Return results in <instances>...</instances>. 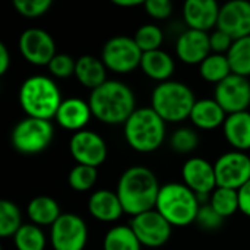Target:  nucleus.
Returning <instances> with one entry per match:
<instances>
[{"mask_svg":"<svg viewBox=\"0 0 250 250\" xmlns=\"http://www.w3.org/2000/svg\"><path fill=\"white\" fill-rule=\"evenodd\" d=\"M160 189L158 179L149 168L135 166L120 176L116 193L122 202L125 214H129L133 218L155 209Z\"/></svg>","mask_w":250,"mask_h":250,"instance_id":"nucleus-1","label":"nucleus"},{"mask_svg":"<svg viewBox=\"0 0 250 250\" xmlns=\"http://www.w3.org/2000/svg\"><path fill=\"white\" fill-rule=\"evenodd\" d=\"M88 103L92 116L105 125H125L136 110L133 91L120 81H107L91 91Z\"/></svg>","mask_w":250,"mask_h":250,"instance_id":"nucleus-2","label":"nucleus"},{"mask_svg":"<svg viewBox=\"0 0 250 250\" xmlns=\"http://www.w3.org/2000/svg\"><path fill=\"white\" fill-rule=\"evenodd\" d=\"M63 103L59 85L45 75H34L25 79L19 88V104L28 117L50 120Z\"/></svg>","mask_w":250,"mask_h":250,"instance_id":"nucleus-3","label":"nucleus"},{"mask_svg":"<svg viewBox=\"0 0 250 250\" xmlns=\"http://www.w3.org/2000/svg\"><path fill=\"white\" fill-rule=\"evenodd\" d=\"M201 205L198 195L185 183L173 182L161 186L155 209L171 227H188L192 223H196Z\"/></svg>","mask_w":250,"mask_h":250,"instance_id":"nucleus-4","label":"nucleus"},{"mask_svg":"<svg viewBox=\"0 0 250 250\" xmlns=\"http://www.w3.org/2000/svg\"><path fill=\"white\" fill-rule=\"evenodd\" d=\"M195 103L193 91L186 83L171 79L158 83L151 95V108L166 123H180L189 119Z\"/></svg>","mask_w":250,"mask_h":250,"instance_id":"nucleus-5","label":"nucleus"},{"mask_svg":"<svg viewBox=\"0 0 250 250\" xmlns=\"http://www.w3.org/2000/svg\"><path fill=\"white\" fill-rule=\"evenodd\" d=\"M127 145L138 152H154L166 139V122L151 108H136L123 125Z\"/></svg>","mask_w":250,"mask_h":250,"instance_id":"nucleus-6","label":"nucleus"},{"mask_svg":"<svg viewBox=\"0 0 250 250\" xmlns=\"http://www.w3.org/2000/svg\"><path fill=\"white\" fill-rule=\"evenodd\" d=\"M54 129L50 120L25 117L12 130V145L23 155H35L48 148Z\"/></svg>","mask_w":250,"mask_h":250,"instance_id":"nucleus-7","label":"nucleus"},{"mask_svg":"<svg viewBox=\"0 0 250 250\" xmlns=\"http://www.w3.org/2000/svg\"><path fill=\"white\" fill-rule=\"evenodd\" d=\"M142 50L138 47L133 38L126 35H116L110 38L101 51V60L107 70L119 75L130 73L141 66Z\"/></svg>","mask_w":250,"mask_h":250,"instance_id":"nucleus-8","label":"nucleus"},{"mask_svg":"<svg viewBox=\"0 0 250 250\" xmlns=\"http://www.w3.org/2000/svg\"><path fill=\"white\" fill-rule=\"evenodd\" d=\"M88 242V227L76 214H62L50 227L53 250H83Z\"/></svg>","mask_w":250,"mask_h":250,"instance_id":"nucleus-9","label":"nucleus"},{"mask_svg":"<svg viewBox=\"0 0 250 250\" xmlns=\"http://www.w3.org/2000/svg\"><path fill=\"white\" fill-rule=\"evenodd\" d=\"M214 168L218 188L239 190L250 180V157L246 152H226L214 163Z\"/></svg>","mask_w":250,"mask_h":250,"instance_id":"nucleus-10","label":"nucleus"},{"mask_svg":"<svg viewBox=\"0 0 250 250\" xmlns=\"http://www.w3.org/2000/svg\"><path fill=\"white\" fill-rule=\"evenodd\" d=\"M129 226L141 245L151 249L164 246L168 242L173 230L170 223L157 209L133 217Z\"/></svg>","mask_w":250,"mask_h":250,"instance_id":"nucleus-11","label":"nucleus"},{"mask_svg":"<svg viewBox=\"0 0 250 250\" xmlns=\"http://www.w3.org/2000/svg\"><path fill=\"white\" fill-rule=\"evenodd\" d=\"M22 57L34 66H48L56 53L53 37L41 28L25 29L18 41Z\"/></svg>","mask_w":250,"mask_h":250,"instance_id":"nucleus-12","label":"nucleus"},{"mask_svg":"<svg viewBox=\"0 0 250 250\" xmlns=\"http://www.w3.org/2000/svg\"><path fill=\"white\" fill-rule=\"evenodd\" d=\"M183 183L198 195L199 202L204 205L208 196L218 188L214 164L201 157L189 158L182 167Z\"/></svg>","mask_w":250,"mask_h":250,"instance_id":"nucleus-13","label":"nucleus"},{"mask_svg":"<svg viewBox=\"0 0 250 250\" xmlns=\"http://www.w3.org/2000/svg\"><path fill=\"white\" fill-rule=\"evenodd\" d=\"M69 151L78 164L95 168L105 161L108 154L107 144L103 136L86 129L73 133L69 142Z\"/></svg>","mask_w":250,"mask_h":250,"instance_id":"nucleus-14","label":"nucleus"},{"mask_svg":"<svg viewBox=\"0 0 250 250\" xmlns=\"http://www.w3.org/2000/svg\"><path fill=\"white\" fill-rule=\"evenodd\" d=\"M214 100L227 114L248 111L250 107V82L248 78L231 73L215 86Z\"/></svg>","mask_w":250,"mask_h":250,"instance_id":"nucleus-15","label":"nucleus"},{"mask_svg":"<svg viewBox=\"0 0 250 250\" xmlns=\"http://www.w3.org/2000/svg\"><path fill=\"white\" fill-rule=\"evenodd\" d=\"M218 29L227 32L234 41L250 35V1L233 0L220 9Z\"/></svg>","mask_w":250,"mask_h":250,"instance_id":"nucleus-16","label":"nucleus"},{"mask_svg":"<svg viewBox=\"0 0 250 250\" xmlns=\"http://www.w3.org/2000/svg\"><path fill=\"white\" fill-rule=\"evenodd\" d=\"M211 53L209 32L188 28L176 41V54L186 64H201Z\"/></svg>","mask_w":250,"mask_h":250,"instance_id":"nucleus-17","label":"nucleus"},{"mask_svg":"<svg viewBox=\"0 0 250 250\" xmlns=\"http://www.w3.org/2000/svg\"><path fill=\"white\" fill-rule=\"evenodd\" d=\"M220 9L215 0H188L183 4V19L189 29L209 32L217 29Z\"/></svg>","mask_w":250,"mask_h":250,"instance_id":"nucleus-18","label":"nucleus"},{"mask_svg":"<svg viewBox=\"0 0 250 250\" xmlns=\"http://www.w3.org/2000/svg\"><path fill=\"white\" fill-rule=\"evenodd\" d=\"M91 117H92V111H91L89 103L82 98H75V97L63 100L56 114V120L59 126L73 133L83 130Z\"/></svg>","mask_w":250,"mask_h":250,"instance_id":"nucleus-19","label":"nucleus"},{"mask_svg":"<svg viewBox=\"0 0 250 250\" xmlns=\"http://www.w3.org/2000/svg\"><path fill=\"white\" fill-rule=\"evenodd\" d=\"M88 211L95 220L103 223L117 221L125 214L117 193L107 189L95 190L91 195L88 201Z\"/></svg>","mask_w":250,"mask_h":250,"instance_id":"nucleus-20","label":"nucleus"},{"mask_svg":"<svg viewBox=\"0 0 250 250\" xmlns=\"http://www.w3.org/2000/svg\"><path fill=\"white\" fill-rule=\"evenodd\" d=\"M227 116L229 114L221 108V105L214 98H202L196 100L189 119L198 129L214 130L224 125Z\"/></svg>","mask_w":250,"mask_h":250,"instance_id":"nucleus-21","label":"nucleus"},{"mask_svg":"<svg viewBox=\"0 0 250 250\" xmlns=\"http://www.w3.org/2000/svg\"><path fill=\"white\" fill-rule=\"evenodd\" d=\"M223 132L226 141L234 148V151L246 152L250 149V113L242 111L236 114H229Z\"/></svg>","mask_w":250,"mask_h":250,"instance_id":"nucleus-22","label":"nucleus"},{"mask_svg":"<svg viewBox=\"0 0 250 250\" xmlns=\"http://www.w3.org/2000/svg\"><path fill=\"white\" fill-rule=\"evenodd\" d=\"M75 78L81 85L94 91L107 82V67L101 59L83 54L76 60Z\"/></svg>","mask_w":250,"mask_h":250,"instance_id":"nucleus-23","label":"nucleus"},{"mask_svg":"<svg viewBox=\"0 0 250 250\" xmlns=\"http://www.w3.org/2000/svg\"><path fill=\"white\" fill-rule=\"evenodd\" d=\"M141 69L149 79L158 81L161 83L170 81L171 75L174 73L176 64H174V59L167 51L160 48L155 51L144 53Z\"/></svg>","mask_w":250,"mask_h":250,"instance_id":"nucleus-24","label":"nucleus"},{"mask_svg":"<svg viewBox=\"0 0 250 250\" xmlns=\"http://www.w3.org/2000/svg\"><path fill=\"white\" fill-rule=\"evenodd\" d=\"M26 214L32 224L38 227H44V226L51 227L60 218L62 209L56 199H53L51 196L41 195L29 201L26 207Z\"/></svg>","mask_w":250,"mask_h":250,"instance_id":"nucleus-25","label":"nucleus"},{"mask_svg":"<svg viewBox=\"0 0 250 250\" xmlns=\"http://www.w3.org/2000/svg\"><path fill=\"white\" fill-rule=\"evenodd\" d=\"M199 73L204 81L218 85L220 82L227 79L233 72H231V66H230L227 54L211 53L199 64Z\"/></svg>","mask_w":250,"mask_h":250,"instance_id":"nucleus-26","label":"nucleus"},{"mask_svg":"<svg viewBox=\"0 0 250 250\" xmlns=\"http://www.w3.org/2000/svg\"><path fill=\"white\" fill-rule=\"evenodd\" d=\"M104 250H142V245L130 226H116L104 237Z\"/></svg>","mask_w":250,"mask_h":250,"instance_id":"nucleus-27","label":"nucleus"},{"mask_svg":"<svg viewBox=\"0 0 250 250\" xmlns=\"http://www.w3.org/2000/svg\"><path fill=\"white\" fill-rule=\"evenodd\" d=\"M231 72L234 75L249 78L250 76V35L236 40L227 53Z\"/></svg>","mask_w":250,"mask_h":250,"instance_id":"nucleus-28","label":"nucleus"},{"mask_svg":"<svg viewBox=\"0 0 250 250\" xmlns=\"http://www.w3.org/2000/svg\"><path fill=\"white\" fill-rule=\"evenodd\" d=\"M209 205L224 220L234 215L239 209V193L234 189L217 188L209 196Z\"/></svg>","mask_w":250,"mask_h":250,"instance_id":"nucleus-29","label":"nucleus"},{"mask_svg":"<svg viewBox=\"0 0 250 250\" xmlns=\"http://www.w3.org/2000/svg\"><path fill=\"white\" fill-rule=\"evenodd\" d=\"M22 214L12 201H0V237H13L22 227Z\"/></svg>","mask_w":250,"mask_h":250,"instance_id":"nucleus-30","label":"nucleus"},{"mask_svg":"<svg viewBox=\"0 0 250 250\" xmlns=\"http://www.w3.org/2000/svg\"><path fill=\"white\" fill-rule=\"evenodd\" d=\"M13 242L18 250H44L47 243L41 227L32 223L23 224L13 236Z\"/></svg>","mask_w":250,"mask_h":250,"instance_id":"nucleus-31","label":"nucleus"},{"mask_svg":"<svg viewBox=\"0 0 250 250\" xmlns=\"http://www.w3.org/2000/svg\"><path fill=\"white\" fill-rule=\"evenodd\" d=\"M133 40L138 44V47L142 50V53H149L161 48L164 41V32L160 26L154 23H146L138 28Z\"/></svg>","mask_w":250,"mask_h":250,"instance_id":"nucleus-32","label":"nucleus"},{"mask_svg":"<svg viewBox=\"0 0 250 250\" xmlns=\"http://www.w3.org/2000/svg\"><path fill=\"white\" fill-rule=\"evenodd\" d=\"M98 179V171L95 167H89V166H82L78 164L75 166L67 176V182L69 186L76 190V192H88L91 190Z\"/></svg>","mask_w":250,"mask_h":250,"instance_id":"nucleus-33","label":"nucleus"},{"mask_svg":"<svg viewBox=\"0 0 250 250\" xmlns=\"http://www.w3.org/2000/svg\"><path fill=\"white\" fill-rule=\"evenodd\" d=\"M199 145V136L192 127H179L170 138V146L177 154L193 152Z\"/></svg>","mask_w":250,"mask_h":250,"instance_id":"nucleus-34","label":"nucleus"},{"mask_svg":"<svg viewBox=\"0 0 250 250\" xmlns=\"http://www.w3.org/2000/svg\"><path fill=\"white\" fill-rule=\"evenodd\" d=\"M16 12L25 18H40L51 7V0H15Z\"/></svg>","mask_w":250,"mask_h":250,"instance_id":"nucleus-35","label":"nucleus"},{"mask_svg":"<svg viewBox=\"0 0 250 250\" xmlns=\"http://www.w3.org/2000/svg\"><path fill=\"white\" fill-rule=\"evenodd\" d=\"M75 69H76V60L72 56L64 54V53L56 54L48 64L50 73L59 79H66L75 75Z\"/></svg>","mask_w":250,"mask_h":250,"instance_id":"nucleus-36","label":"nucleus"},{"mask_svg":"<svg viewBox=\"0 0 250 250\" xmlns=\"http://www.w3.org/2000/svg\"><path fill=\"white\" fill-rule=\"evenodd\" d=\"M224 223V218L215 212V209L209 205V204H204L199 208L198 217H196V224L208 231H214L218 230Z\"/></svg>","mask_w":250,"mask_h":250,"instance_id":"nucleus-37","label":"nucleus"},{"mask_svg":"<svg viewBox=\"0 0 250 250\" xmlns=\"http://www.w3.org/2000/svg\"><path fill=\"white\" fill-rule=\"evenodd\" d=\"M234 40L224 31L221 29H214L209 34V44H211V51L215 54H227L233 45Z\"/></svg>","mask_w":250,"mask_h":250,"instance_id":"nucleus-38","label":"nucleus"},{"mask_svg":"<svg viewBox=\"0 0 250 250\" xmlns=\"http://www.w3.org/2000/svg\"><path fill=\"white\" fill-rule=\"evenodd\" d=\"M146 13L154 19H167L173 13V3L170 0H146L145 1Z\"/></svg>","mask_w":250,"mask_h":250,"instance_id":"nucleus-39","label":"nucleus"},{"mask_svg":"<svg viewBox=\"0 0 250 250\" xmlns=\"http://www.w3.org/2000/svg\"><path fill=\"white\" fill-rule=\"evenodd\" d=\"M239 209L246 217H250V180L239 190Z\"/></svg>","mask_w":250,"mask_h":250,"instance_id":"nucleus-40","label":"nucleus"},{"mask_svg":"<svg viewBox=\"0 0 250 250\" xmlns=\"http://www.w3.org/2000/svg\"><path fill=\"white\" fill-rule=\"evenodd\" d=\"M10 66V53L7 47L0 42V75H4Z\"/></svg>","mask_w":250,"mask_h":250,"instance_id":"nucleus-41","label":"nucleus"},{"mask_svg":"<svg viewBox=\"0 0 250 250\" xmlns=\"http://www.w3.org/2000/svg\"><path fill=\"white\" fill-rule=\"evenodd\" d=\"M113 3L119 7H136L145 4L142 0H114Z\"/></svg>","mask_w":250,"mask_h":250,"instance_id":"nucleus-42","label":"nucleus"}]
</instances>
